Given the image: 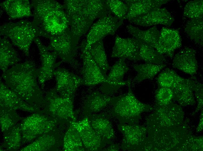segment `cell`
<instances>
[{"label":"cell","instance_id":"cell-32","mask_svg":"<svg viewBox=\"0 0 203 151\" xmlns=\"http://www.w3.org/2000/svg\"><path fill=\"white\" fill-rule=\"evenodd\" d=\"M46 133L40 140L34 142L22 150H50L57 145L58 142V136L50 133Z\"/></svg>","mask_w":203,"mask_h":151},{"label":"cell","instance_id":"cell-19","mask_svg":"<svg viewBox=\"0 0 203 151\" xmlns=\"http://www.w3.org/2000/svg\"><path fill=\"white\" fill-rule=\"evenodd\" d=\"M172 65L174 67L193 76L198 69L195 51L189 47L184 48L175 55Z\"/></svg>","mask_w":203,"mask_h":151},{"label":"cell","instance_id":"cell-16","mask_svg":"<svg viewBox=\"0 0 203 151\" xmlns=\"http://www.w3.org/2000/svg\"><path fill=\"white\" fill-rule=\"evenodd\" d=\"M141 43L134 38H124L116 35L111 57L135 61L140 60L139 51Z\"/></svg>","mask_w":203,"mask_h":151},{"label":"cell","instance_id":"cell-25","mask_svg":"<svg viewBox=\"0 0 203 151\" xmlns=\"http://www.w3.org/2000/svg\"><path fill=\"white\" fill-rule=\"evenodd\" d=\"M114 97L95 91L88 96L86 100L84 109L88 115L102 110L109 104H111Z\"/></svg>","mask_w":203,"mask_h":151},{"label":"cell","instance_id":"cell-2","mask_svg":"<svg viewBox=\"0 0 203 151\" xmlns=\"http://www.w3.org/2000/svg\"><path fill=\"white\" fill-rule=\"evenodd\" d=\"M2 77L7 86L24 100L33 105L43 104L37 81V69L32 62L16 64L3 72Z\"/></svg>","mask_w":203,"mask_h":151},{"label":"cell","instance_id":"cell-5","mask_svg":"<svg viewBox=\"0 0 203 151\" xmlns=\"http://www.w3.org/2000/svg\"><path fill=\"white\" fill-rule=\"evenodd\" d=\"M0 33L9 38L13 44L27 56L29 55L30 47L33 41L38 37L41 36V33L32 22L23 20L2 25Z\"/></svg>","mask_w":203,"mask_h":151},{"label":"cell","instance_id":"cell-28","mask_svg":"<svg viewBox=\"0 0 203 151\" xmlns=\"http://www.w3.org/2000/svg\"><path fill=\"white\" fill-rule=\"evenodd\" d=\"M87 49L102 74L106 78V73L110 67L107 60L103 39L91 45Z\"/></svg>","mask_w":203,"mask_h":151},{"label":"cell","instance_id":"cell-30","mask_svg":"<svg viewBox=\"0 0 203 151\" xmlns=\"http://www.w3.org/2000/svg\"><path fill=\"white\" fill-rule=\"evenodd\" d=\"M166 66L163 64L146 63L135 65L133 68L137 72V75L134 78V80L139 82L147 79H152Z\"/></svg>","mask_w":203,"mask_h":151},{"label":"cell","instance_id":"cell-39","mask_svg":"<svg viewBox=\"0 0 203 151\" xmlns=\"http://www.w3.org/2000/svg\"><path fill=\"white\" fill-rule=\"evenodd\" d=\"M20 129L14 127L11 133L6 136V141L10 148H15L19 145L20 139Z\"/></svg>","mask_w":203,"mask_h":151},{"label":"cell","instance_id":"cell-18","mask_svg":"<svg viewBox=\"0 0 203 151\" xmlns=\"http://www.w3.org/2000/svg\"><path fill=\"white\" fill-rule=\"evenodd\" d=\"M182 46L181 38L176 29L162 28L160 33L158 44L155 50L160 54L173 57L175 51Z\"/></svg>","mask_w":203,"mask_h":151},{"label":"cell","instance_id":"cell-4","mask_svg":"<svg viewBox=\"0 0 203 151\" xmlns=\"http://www.w3.org/2000/svg\"><path fill=\"white\" fill-rule=\"evenodd\" d=\"M127 86V93L114 97L111 104L112 107L111 112L121 123L135 124L138 123L142 113L152 110L153 108L136 98L131 89V82Z\"/></svg>","mask_w":203,"mask_h":151},{"label":"cell","instance_id":"cell-26","mask_svg":"<svg viewBox=\"0 0 203 151\" xmlns=\"http://www.w3.org/2000/svg\"><path fill=\"white\" fill-rule=\"evenodd\" d=\"M0 66L4 72L10 66L17 63L20 59L9 41L6 37L0 39Z\"/></svg>","mask_w":203,"mask_h":151},{"label":"cell","instance_id":"cell-9","mask_svg":"<svg viewBox=\"0 0 203 151\" xmlns=\"http://www.w3.org/2000/svg\"><path fill=\"white\" fill-rule=\"evenodd\" d=\"M118 130L123 135L121 145L124 151L140 150L146 144V129L135 124L120 123L118 126Z\"/></svg>","mask_w":203,"mask_h":151},{"label":"cell","instance_id":"cell-35","mask_svg":"<svg viewBox=\"0 0 203 151\" xmlns=\"http://www.w3.org/2000/svg\"><path fill=\"white\" fill-rule=\"evenodd\" d=\"M202 0H195L188 2L186 4L183 12L184 16L191 19L203 17Z\"/></svg>","mask_w":203,"mask_h":151},{"label":"cell","instance_id":"cell-24","mask_svg":"<svg viewBox=\"0 0 203 151\" xmlns=\"http://www.w3.org/2000/svg\"><path fill=\"white\" fill-rule=\"evenodd\" d=\"M126 28L128 32L133 38L155 49L160 37V32L155 26L147 30H142L130 24L127 26Z\"/></svg>","mask_w":203,"mask_h":151},{"label":"cell","instance_id":"cell-29","mask_svg":"<svg viewBox=\"0 0 203 151\" xmlns=\"http://www.w3.org/2000/svg\"><path fill=\"white\" fill-rule=\"evenodd\" d=\"M70 125L64 139L63 148L66 151L86 150L80 134L74 124Z\"/></svg>","mask_w":203,"mask_h":151},{"label":"cell","instance_id":"cell-33","mask_svg":"<svg viewBox=\"0 0 203 151\" xmlns=\"http://www.w3.org/2000/svg\"><path fill=\"white\" fill-rule=\"evenodd\" d=\"M139 54L140 60L146 63L162 64L164 59L162 55L159 53L155 48L141 42Z\"/></svg>","mask_w":203,"mask_h":151},{"label":"cell","instance_id":"cell-11","mask_svg":"<svg viewBox=\"0 0 203 151\" xmlns=\"http://www.w3.org/2000/svg\"><path fill=\"white\" fill-rule=\"evenodd\" d=\"M129 69L124 59L120 58L117 60L111 67L106 81L102 83L101 90L103 93L109 95L116 92L121 87L127 86L131 81H124L123 78Z\"/></svg>","mask_w":203,"mask_h":151},{"label":"cell","instance_id":"cell-36","mask_svg":"<svg viewBox=\"0 0 203 151\" xmlns=\"http://www.w3.org/2000/svg\"><path fill=\"white\" fill-rule=\"evenodd\" d=\"M110 11L120 19L123 21L128 11L127 4L123 1L118 0H106Z\"/></svg>","mask_w":203,"mask_h":151},{"label":"cell","instance_id":"cell-21","mask_svg":"<svg viewBox=\"0 0 203 151\" xmlns=\"http://www.w3.org/2000/svg\"><path fill=\"white\" fill-rule=\"evenodd\" d=\"M90 123L94 131L108 144L115 137V132L111 123L104 114H91L87 116Z\"/></svg>","mask_w":203,"mask_h":151},{"label":"cell","instance_id":"cell-27","mask_svg":"<svg viewBox=\"0 0 203 151\" xmlns=\"http://www.w3.org/2000/svg\"><path fill=\"white\" fill-rule=\"evenodd\" d=\"M173 99L183 106L193 105L195 102L193 91L189 84L188 79H186L172 87Z\"/></svg>","mask_w":203,"mask_h":151},{"label":"cell","instance_id":"cell-7","mask_svg":"<svg viewBox=\"0 0 203 151\" xmlns=\"http://www.w3.org/2000/svg\"><path fill=\"white\" fill-rule=\"evenodd\" d=\"M74 99L63 97L55 90L47 94L43 104L46 110L55 118L67 120L69 122L76 121L73 111Z\"/></svg>","mask_w":203,"mask_h":151},{"label":"cell","instance_id":"cell-38","mask_svg":"<svg viewBox=\"0 0 203 151\" xmlns=\"http://www.w3.org/2000/svg\"><path fill=\"white\" fill-rule=\"evenodd\" d=\"M190 85L195 94L198 101L197 109L201 108L203 105V85L197 82L195 78L188 79Z\"/></svg>","mask_w":203,"mask_h":151},{"label":"cell","instance_id":"cell-37","mask_svg":"<svg viewBox=\"0 0 203 151\" xmlns=\"http://www.w3.org/2000/svg\"><path fill=\"white\" fill-rule=\"evenodd\" d=\"M173 98V93L170 88L160 87L156 93V104L158 106L167 105L170 103Z\"/></svg>","mask_w":203,"mask_h":151},{"label":"cell","instance_id":"cell-17","mask_svg":"<svg viewBox=\"0 0 203 151\" xmlns=\"http://www.w3.org/2000/svg\"><path fill=\"white\" fill-rule=\"evenodd\" d=\"M174 20L171 13L165 8H160L128 20L132 23L144 26L161 24L170 26Z\"/></svg>","mask_w":203,"mask_h":151},{"label":"cell","instance_id":"cell-13","mask_svg":"<svg viewBox=\"0 0 203 151\" xmlns=\"http://www.w3.org/2000/svg\"><path fill=\"white\" fill-rule=\"evenodd\" d=\"M71 122L78 131L86 150H103L107 144L93 129L87 116L80 121Z\"/></svg>","mask_w":203,"mask_h":151},{"label":"cell","instance_id":"cell-6","mask_svg":"<svg viewBox=\"0 0 203 151\" xmlns=\"http://www.w3.org/2000/svg\"><path fill=\"white\" fill-rule=\"evenodd\" d=\"M123 21L109 11L92 25L85 40L81 44L87 49L90 45L103 39L106 36L114 35L118 28L122 25Z\"/></svg>","mask_w":203,"mask_h":151},{"label":"cell","instance_id":"cell-20","mask_svg":"<svg viewBox=\"0 0 203 151\" xmlns=\"http://www.w3.org/2000/svg\"><path fill=\"white\" fill-rule=\"evenodd\" d=\"M128 8V13L125 19L128 20L160 7L168 2V0H123Z\"/></svg>","mask_w":203,"mask_h":151},{"label":"cell","instance_id":"cell-15","mask_svg":"<svg viewBox=\"0 0 203 151\" xmlns=\"http://www.w3.org/2000/svg\"><path fill=\"white\" fill-rule=\"evenodd\" d=\"M56 121L48 117L36 115L24 120L22 124V132L29 139H33L40 134H45L53 129Z\"/></svg>","mask_w":203,"mask_h":151},{"label":"cell","instance_id":"cell-14","mask_svg":"<svg viewBox=\"0 0 203 151\" xmlns=\"http://www.w3.org/2000/svg\"><path fill=\"white\" fill-rule=\"evenodd\" d=\"M80 48L83 62V85L91 86L104 82L106 78L91 57L88 50L82 44Z\"/></svg>","mask_w":203,"mask_h":151},{"label":"cell","instance_id":"cell-8","mask_svg":"<svg viewBox=\"0 0 203 151\" xmlns=\"http://www.w3.org/2000/svg\"><path fill=\"white\" fill-rule=\"evenodd\" d=\"M47 49L55 53L62 61L70 62L76 55L78 44L74 39L69 29L50 38Z\"/></svg>","mask_w":203,"mask_h":151},{"label":"cell","instance_id":"cell-34","mask_svg":"<svg viewBox=\"0 0 203 151\" xmlns=\"http://www.w3.org/2000/svg\"><path fill=\"white\" fill-rule=\"evenodd\" d=\"M185 79L178 75L173 70L167 68L159 74L157 81L160 87L171 88Z\"/></svg>","mask_w":203,"mask_h":151},{"label":"cell","instance_id":"cell-12","mask_svg":"<svg viewBox=\"0 0 203 151\" xmlns=\"http://www.w3.org/2000/svg\"><path fill=\"white\" fill-rule=\"evenodd\" d=\"M54 76L56 81L57 92L62 96L74 99L77 88L83 85L82 78L63 68L55 70Z\"/></svg>","mask_w":203,"mask_h":151},{"label":"cell","instance_id":"cell-22","mask_svg":"<svg viewBox=\"0 0 203 151\" xmlns=\"http://www.w3.org/2000/svg\"><path fill=\"white\" fill-rule=\"evenodd\" d=\"M0 107L15 110L33 111L35 108L26 103L16 93L0 81Z\"/></svg>","mask_w":203,"mask_h":151},{"label":"cell","instance_id":"cell-31","mask_svg":"<svg viewBox=\"0 0 203 151\" xmlns=\"http://www.w3.org/2000/svg\"><path fill=\"white\" fill-rule=\"evenodd\" d=\"M203 17L191 19L186 26L185 31L196 43L203 45Z\"/></svg>","mask_w":203,"mask_h":151},{"label":"cell","instance_id":"cell-1","mask_svg":"<svg viewBox=\"0 0 203 151\" xmlns=\"http://www.w3.org/2000/svg\"><path fill=\"white\" fill-rule=\"evenodd\" d=\"M63 6L68 20L69 29L78 44L94 21L109 11L104 0H66Z\"/></svg>","mask_w":203,"mask_h":151},{"label":"cell","instance_id":"cell-3","mask_svg":"<svg viewBox=\"0 0 203 151\" xmlns=\"http://www.w3.org/2000/svg\"><path fill=\"white\" fill-rule=\"evenodd\" d=\"M34 9L32 23L41 36L48 38L69 29L68 20L63 5L54 0L32 1Z\"/></svg>","mask_w":203,"mask_h":151},{"label":"cell","instance_id":"cell-23","mask_svg":"<svg viewBox=\"0 0 203 151\" xmlns=\"http://www.w3.org/2000/svg\"><path fill=\"white\" fill-rule=\"evenodd\" d=\"M0 6L12 19L33 16L31 3L28 0H7L0 3Z\"/></svg>","mask_w":203,"mask_h":151},{"label":"cell","instance_id":"cell-40","mask_svg":"<svg viewBox=\"0 0 203 151\" xmlns=\"http://www.w3.org/2000/svg\"><path fill=\"white\" fill-rule=\"evenodd\" d=\"M119 148L117 144L111 143L109 146L107 148L104 149L103 150L105 151H118Z\"/></svg>","mask_w":203,"mask_h":151},{"label":"cell","instance_id":"cell-10","mask_svg":"<svg viewBox=\"0 0 203 151\" xmlns=\"http://www.w3.org/2000/svg\"><path fill=\"white\" fill-rule=\"evenodd\" d=\"M34 41L38 49L41 61V66L37 69V74L39 82L43 88L45 82L52 78L55 69L61 62H56L57 54L48 50L47 47L42 44L39 38H36Z\"/></svg>","mask_w":203,"mask_h":151}]
</instances>
